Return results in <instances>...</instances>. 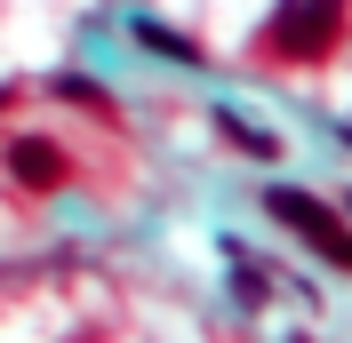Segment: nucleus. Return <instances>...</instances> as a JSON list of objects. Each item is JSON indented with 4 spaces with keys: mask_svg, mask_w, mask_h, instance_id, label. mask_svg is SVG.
<instances>
[{
    "mask_svg": "<svg viewBox=\"0 0 352 343\" xmlns=\"http://www.w3.org/2000/svg\"><path fill=\"white\" fill-rule=\"evenodd\" d=\"M336 32H344V0H280V16H272V48H280L288 64L329 56Z\"/></svg>",
    "mask_w": 352,
    "mask_h": 343,
    "instance_id": "1",
    "label": "nucleus"
},
{
    "mask_svg": "<svg viewBox=\"0 0 352 343\" xmlns=\"http://www.w3.org/2000/svg\"><path fill=\"white\" fill-rule=\"evenodd\" d=\"M272 215H280L288 232H305L312 248H320V256L352 263V232H344V224H329V208H320L312 192H288V184H280V192H272Z\"/></svg>",
    "mask_w": 352,
    "mask_h": 343,
    "instance_id": "2",
    "label": "nucleus"
},
{
    "mask_svg": "<svg viewBox=\"0 0 352 343\" xmlns=\"http://www.w3.org/2000/svg\"><path fill=\"white\" fill-rule=\"evenodd\" d=\"M8 176L32 184V192H56V184H65V160H56L48 136H16V144H8Z\"/></svg>",
    "mask_w": 352,
    "mask_h": 343,
    "instance_id": "3",
    "label": "nucleus"
},
{
    "mask_svg": "<svg viewBox=\"0 0 352 343\" xmlns=\"http://www.w3.org/2000/svg\"><path fill=\"white\" fill-rule=\"evenodd\" d=\"M136 40H153L160 56H184V64H192V40H176V32H160V24H136Z\"/></svg>",
    "mask_w": 352,
    "mask_h": 343,
    "instance_id": "4",
    "label": "nucleus"
}]
</instances>
